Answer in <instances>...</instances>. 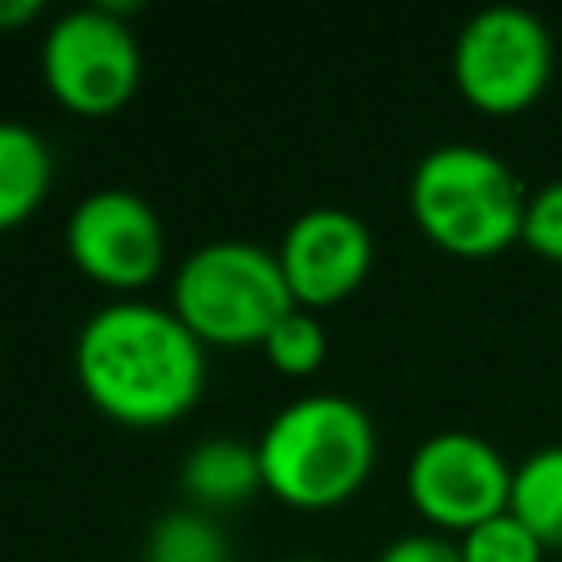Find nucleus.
<instances>
[{"label": "nucleus", "instance_id": "nucleus-1", "mask_svg": "<svg viewBox=\"0 0 562 562\" xmlns=\"http://www.w3.org/2000/svg\"><path fill=\"white\" fill-rule=\"evenodd\" d=\"M75 378L97 413L149 430L198 404L206 351L171 307L114 299L79 325Z\"/></svg>", "mask_w": 562, "mask_h": 562}, {"label": "nucleus", "instance_id": "nucleus-2", "mask_svg": "<svg viewBox=\"0 0 562 562\" xmlns=\"http://www.w3.org/2000/svg\"><path fill=\"white\" fill-rule=\"evenodd\" d=\"M255 452L263 492L281 505L334 509L364 487L378 457V430L356 400L316 391L277 408Z\"/></svg>", "mask_w": 562, "mask_h": 562}, {"label": "nucleus", "instance_id": "nucleus-3", "mask_svg": "<svg viewBox=\"0 0 562 562\" xmlns=\"http://www.w3.org/2000/svg\"><path fill=\"white\" fill-rule=\"evenodd\" d=\"M408 211L439 250L487 259L522 241L527 193L501 154L470 140H443L417 158L408 176Z\"/></svg>", "mask_w": 562, "mask_h": 562}, {"label": "nucleus", "instance_id": "nucleus-4", "mask_svg": "<svg viewBox=\"0 0 562 562\" xmlns=\"http://www.w3.org/2000/svg\"><path fill=\"white\" fill-rule=\"evenodd\" d=\"M294 307L299 303L285 285L277 250L259 241H206L184 255L171 281V312L193 329L202 347L263 342L268 329Z\"/></svg>", "mask_w": 562, "mask_h": 562}, {"label": "nucleus", "instance_id": "nucleus-5", "mask_svg": "<svg viewBox=\"0 0 562 562\" xmlns=\"http://www.w3.org/2000/svg\"><path fill=\"white\" fill-rule=\"evenodd\" d=\"M44 88L79 119L119 114L140 88V44L119 4L61 13L40 48Z\"/></svg>", "mask_w": 562, "mask_h": 562}, {"label": "nucleus", "instance_id": "nucleus-6", "mask_svg": "<svg viewBox=\"0 0 562 562\" xmlns=\"http://www.w3.org/2000/svg\"><path fill=\"white\" fill-rule=\"evenodd\" d=\"M553 75V35L540 13L522 4L474 9L452 44L457 92L483 114L527 110Z\"/></svg>", "mask_w": 562, "mask_h": 562}, {"label": "nucleus", "instance_id": "nucleus-7", "mask_svg": "<svg viewBox=\"0 0 562 562\" xmlns=\"http://www.w3.org/2000/svg\"><path fill=\"white\" fill-rule=\"evenodd\" d=\"M404 487H408L413 509L426 522L470 531L474 522L509 509L514 465L492 439L452 426V430L426 435L413 448Z\"/></svg>", "mask_w": 562, "mask_h": 562}, {"label": "nucleus", "instance_id": "nucleus-8", "mask_svg": "<svg viewBox=\"0 0 562 562\" xmlns=\"http://www.w3.org/2000/svg\"><path fill=\"white\" fill-rule=\"evenodd\" d=\"M70 263L101 290L136 294L158 281L167 259V237L158 211L132 189H97L66 220Z\"/></svg>", "mask_w": 562, "mask_h": 562}, {"label": "nucleus", "instance_id": "nucleus-9", "mask_svg": "<svg viewBox=\"0 0 562 562\" xmlns=\"http://www.w3.org/2000/svg\"><path fill=\"white\" fill-rule=\"evenodd\" d=\"M285 285L299 307H329L360 290L373 268V233L347 206H307L277 246Z\"/></svg>", "mask_w": 562, "mask_h": 562}, {"label": "nucleus", "instance_id": "nucleus-10", "mask_svg": "<svg viewBox=\"0 0 562 562\" xmlns=\"http://www.w3.org/2000/svg\"><path fill=\"white\" fill-rule=\"evenodd\" d=\"M53 184V154L26 123L0 119V233L26 224Z\"/></svg>", "mask_w": 562, "mask_h": 562}, {"label": "nucleus", "instance_id": "nucleus-11", "mask_svg": "<svg viewBox=\"0 0 562 562\" xmlns=\"http://www.w3.org/2000/svg\"><path fill=\"white\" fill-rule=\"evenodd\" d=\"M180 483L198 505H237L255 487H263L259 452L237 439H202L184 457Z\"/></svg>", "mask_w": 562, "mask_h": 562}, {"label": "nucleus", "instance_id": "nucleus-12", "mask_svg": "<svg viewBox=\"0 0 562 562\" xmlns=\"http://www.w3.org/2000/svg\"><path fill=\"white\" fill-rule=\"evenodd\" d=\"M509 514H518L544 549H562V443L531 448L514 465Z\"/></svg>", "mask_w": 562, "mask_h": 562}, {"label": "nucleus", "instance_id": "nucleus-13", "mask_svg": "<svg viewBox=\"0 0 562 562\" xmlns=\"http://www.w3.org/2000/svg\"><path fill=\"white\" fill-rule=\"evenodd\" d=\"M145 562H228V544L202 514L176 509L158 518L145 544Z\"/></svg>", "mask_w": 562, "mask_h": 562}, {"label": "nucleus", "instance_id": "nucleus-14", "mask_svg": "<svg viewBox=\"0 0 562 562\" xmlns=\"http://www.w3.org/2000/svg\"><path fill=\"white\" fill-rule=\"evenodd\" d=\"M457 549H461V562H540L544 558V540L509 509L461 531Z\"/></svg>", "mask_w": 562, "mask_h": 562}, {"label": "nucleus", "instance_id": "nucleus-15", "mask_svg": "<svg viewBox=\"0 0 562 562\" xmlns=\"http://www.w3.org/2000/svg\"><path fill=\"white\" fill-rule=\"evenodd\" d=\"M259 347H263V360H268L277 373H285V378H307V373H316L321 360H325V325H321L307 307H294V312H285V316L268 329V338H263Z\"/></svg>", "mask_w": 562, "mask_h": 562}, {"label": "nucleus", "instance_id": "nucleus-16", "mask_svg": "<svg viewBox=\"0 0 562 562\" xmlns=\"http://www.w3.org/2000/svg\"><path fill=\"white\" fill-rule=\"evenodd\" d=\"M522 241H527V250L562 263V176L558 180H544L540 189L527 193Z\"/></svg>", "mask_w": 562, "mask_h": 562}, {"label": "nucleus", "instance_id": "nucleus-17", "mask_svg": "<svg viewBox=\"0 0 562 562\" xmlns=\"http://www.w3.org/2000/svg\"><path fill=\"white\" fill-rule=\"evenodd\" d=\"M373 562H461V549L435 531H413L391 540Z\"/></svg>", "mask_w": 562, "mask_h": 562}, {"label": "nucleus", "instance_id": "nucleus-18", "mask_svg": "<svg viewBox=\"0 0 562 562\" xmlns=\"http://www.w3.org/2000/svg\"><path fill=\"white\" fill-rule=\"evenodd\" d=\"M40 0H0V31H18L40 18Z\"/></svg>", "mask_w": 562, "mask_h": 562}, {"label": "nucleus", "instance_id": "nucleus-19", "mask_svg": "<svg viewBox=\"0 0 562 562\" xmlns=\"http://www.w3.org/2000/svg\"><path fill=\"white\" fill-rule=\"evenodd\" d=\"M290 562H325V558H290Z\"/></svg>", "mask_w": 562, "mask_h": 562}]
</instances>
